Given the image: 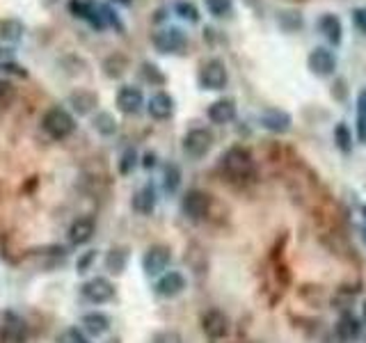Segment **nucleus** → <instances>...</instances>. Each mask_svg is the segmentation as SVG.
Returning a JSON list of instances; mask_svg holds the SVG:
<instances>
[{"instance_id": "obj_38", "label": "nucleus", "mask_w": 366, "mask_h": 343, "mask_svg": "<svg viewBox=\"0 0 366 343\" xmlns=\"http://www.w3.org/2000/svg\"><path fill=\"white\" fill-rule=\"evenodd\" d=\"M57 343H90L88 339L83 337L78 330H67L60 334V339H57Z\"/></svg>"}, {"instance_id": "obj_29", "label": "nucleus", "mask_w": 366, "mask_h": 343, "mask_svg": "<svg viewBox=\"0 0 366 343\" xmlns=\"http://www.w3.org/2000/svg\"><path fill=\"white\" fill-rule=\"evenodd\" d=\"M92 124H94L96 133L103 135V138H110V135L117 133V119H114L110 112H96Z\"/></svg>"}, {"instance_id": "obj_6", "label": "nucleus", "mask_w": 366, "mask_h": 343, "mask_svg": "<svg viewBox=\"0 0 366 343\" xmlns=\"http://www.w3.org/2000/svg\"><path fill=\"white\" fill-rule=\"evenodd\" d=\"M181 147H183V154L188 156L190 160L204 158L213 147V133L209 131V128H192V131L183 135Z\"/></svg>"}, {"instance_id": "obj_25", "label": "nucleus", "mask_w": 366, "mask_h": 343, "mask_svg": "<svg viewBox=\"0 0 366 343\" xmlns=\"http://www.w3.org/2000/svg\"><path fill=\"white\" fill-rule=\"evenodd\" d=\"M128 263V249L126 247H112L105 254V270L110 275H121Z\"/></svg>"}, {"instance_id": "obj_22", "label": "nucleus", "mask_w": 366, "mask_h": 343, "mask_svg": "<svg viewBox=\"0 0 366 343\" xmlns=\"http://www.w3.org/2000/svg\"><path fill=\"white\" fill-rule=\"evenodd\" d=\"M360 332H362V320L357 316H353L350 311L341 313L339 323H336V334H339V339L353 341V339L360 337Z\"/></svg>"}, {"instance_id": "obj_45", "label": "nucleus", "mask_w": 366, "mask_h": 343, "mask_svg": "<svg viewBox=\"0 0 366 343\" xmlns=\"http://www.w3.org/2000/svg\"><path fill=\"white\" fill-rule=\"evenodd\" d=\"M362 216H364V222H366V206H362Z\"/></svg>"}, {"instance_id": "obj_18", "label": "nucleus", "mask_w": 366, "mask_h": 343, "mask_svg": "<svg viewBox=\"0 0 366 343\" xmlns=\"http://www.w3.org/2000/svg\"><path fill=\"white\" fill-rule=\"evenodd\" d=\"M94 231H96L94 218L83 216V218H78V220H74V222H71V227H69V240L74 242V245H85V242L92 240Z\"/></svg>"}, {"instance_id": "obj_30", "label": "nucleus", "mask_w": 366, "mask_h": 343, "mask_svg": "<svg viewBox=\"0 0 366 343\" xmlns=\"http://www.w3.org/2000/svg\"><path fill=\"white\" fill-rule=\"evenodd\" d=\"M140 78L149 85H156V87H161V85L167 83V78L161 69H158V64L154 62H142L140 64Z\"/></svg>"}, {"instance_id": "obj_10", "label": "nucleus", "mask_w": 366, "mask_h": 343, "mask_svg": "<svg viewBox=\"0 0 366 343\" xmlns=\"http://www.w3.org/2000/svg\"><path fill=\"white\" fill-rule=\"evenodd\" d=\"M69 12H71V17L88 21L94 30H103L105 28V21L101 17V7L96 3H92V0H69Z\"/></svg>"}, {"instance_id": "obj_31", "label": "nucleus", "mask_w": 366, "mask_h": 343, "mask_svg": "<svg viewBox=\"0 0 366 343\" xmlns=\"http://www.w3.org/2000/svg\"><path fill=\"white\" fill-rule=\"evenodd\" d=\"M334 142H336V147L341 149V154H350L353 152V133H350V128L343 124H336L334 128Z\"/></svg>"}, {"instance_id": "obj_44", "label": "nucleus", "mask_w": 366, "mask_h": 343, "mask_svg": "<svg viewBox=\"0 0 366 343\" xmlns=\"http://www.w3.org/2000/svg\"><path fill=\"white\" fill-rule=\"evenodd\" d=\"M46 5H55V3H60V0H44Z\"/></svg>"}, {"instance_id": "obj_20", "label": "nucleus", "mask_w": 366, "mask_h": 343, "mask_svg": "<svg viewBox=\"0 0 366 343\" xmlns=\"http://www.w3.org/2000/svg\"><path fill=\"white\" fill-rule=\"evenodd\" d=\"M69 105L74 108L76 114H90L96 110L99 105V94L92 90H76L69 94Z\"/></svg>"}, {"instance_id": "obj_1", "label": "nucleus", "mask_w": 366, "mask_h": 343, "mask_svg": "<svg viewBox=\"0 0 366 343\" xmlns=\"http://www.w3.org/2000/svg\"><path fill=\"white\" fill-rule=\"evenodd\" d=\"M222 172H225V176L234 183L252 181L256 174L252 154H250L245 147H232L225 156H222Z\"/></svg>"}, {"instance_id": "obj_9", "label": "nucleus", "mask_w": 366, "mask_h": 343, "mask_svg": "<svg viewBox=\"0 0 366 343\" xmlns=\"http://www.w3.org/2000/svg\"><path fill=\"white\" fill-rule=\"evenodd\" d=\"M307 67H309L314 76L329 78V76H334V71H336V55L329 51V48L316 46L314 51L307 55Z\"/></svg>"}, {"instance_id": "obj_32", "label": "nucleus", "mask_w": 366, "mask_h": 343, "mask_svg": "<svg viewBox=\"0 0 366 343\" xmlns=\"http://www.w3.org/2000/svg\"><path fill=\"white\" fill-rule=\"evenodd\" d=\"M174 12L179 19L188 21V23H199V10L195 3H190V0H181V3L174 5Z\"/></svg>"}, {"instance_id": "obj_8", "label": "nucleus", "mask_w": 366, "mask_h": 343, "mask_svg": "<svg viewBox=\"0 0 366 343\" xmlns=\"http://www.w3.org/2000/svg\"><path fill=\"white\" fill-rule=\"evenodd\" d=\"M81 293L92 304H105L114 298V284L105 277H92L81 286Z\"/></svg>"}, {"instance_id": "obj_19", "label": "nucleus", "mask_w": 366, "mask_h": 343, "mask_svg": "<svg viewBox=\"0 0 366 343\" xmlns=\"http://www.w3.org/2000/svg\"><path fill=\"white\" fill-rule=\"evenodd\" d=\"M318 32L325 37L332 46H339L343 39V23L334 14H323L318 19Z\"/></svg>"}, {"instance_id": "obj_17", "label": "nucleus", "mask_w": 366, "mask_h": 343, "mask_svg": "<svg viewBox=\"0 0 366 343\" xmlns=\"http://www.w3.org/2000/svg\"><path fill=\"white\" fill-rule=\"evenodd\" d=\"M147 112H149V117L156 121L170 119L172 114H174V98H172V94H167V92H156V94L149 98Z\"/></svg>"}, {"instance_id": "obj_27", "label": "nucleus", "mask_w": 366, "mask_h": 343, "mask_svg": "<svg viewBox=\"0 0 366 343\" xmlns=\"http://www.w3.org/2000/svg\"><path fill=\"white\" fill-rule=\"evenodd\" d=\"M355 110H357V119H355V133L357 140L366 145V87L357 94L355 101Z\"/></svg>"}, {"instance_id": "obj_40", "label": "nucleus", "mask_w": 366, "mask_h": 343, "mask_svg": "<svg viewBox=\"0 0 366 343\" xmlns=\"http://www.w3.org/2000/svg\"><path fill=\"white\" fill-rule=\"evenodd\" d=\"M353 21H355V25L366 34V10H355L353 12Z\"/></svg>"}, {"instance_id": "obj_13", "label": "nucleus", "mask_w": 366, "mask_h": 343, "mask_svg": "<svg viewBox=\"0 0 366 343\" xmlns=\"http://www.w3.org/2000/svg\"><path fill=\"white\" fill-rule=\"evenodd\" d=\"M114 103H117L119 112H124V114H138L142 108H145V94H142L140 87H133V85H124V87H119Z\"/></svg>"}, {"instance_id": "obj_42", "label": "nucleus", "mask_w": 366, "mask_h": 343, "mask_svg": "<svg viewBox=\"0 0 366 343\" xmlns=\"http://www.w3.org/2000/svg\"><path fill=\"white\" fill-rule=\"evenodd\" d=\"M110 3L121 5V7H128V5H133V0H110Z\"/></svg>"}, {"instance_id": "obj_26", "label": "nucleus", "mask_w": 366, "mask_h": 343, "mask_svg": "<svg viewBox=\"0 0 366 343\" xmlns=\"http://www.w3.org/2000/svg\"><path fill=\"white\" fill-rule=\"evenodd\" d=\"M128 71V57L121 55V53H112L110 57H105L103 60V74L108 78H112V81H117Z\"/></svg>"}, {"instance_id": "obj_35", "label": "nucleus", "mask_w": 366, "mask_h": 343, "mask_svg": "<svg viewBox=\"0 0 366 343\" xmlns=\"http://www.w3.org/2000/svg\"><path fill=\"white\" fill-rule=\"evenodd\" d=\"M99 7H101V17H103V21H105V28L110 25V28H114V30L124 32V23L119 21L117 12H114L110 5H99Z\"/></svg>"}, {"instance_id": "obj_16", "label": "nucleus", "mask_w": 366, "mask_h": 343, "mask_svg": "<svg viewBox=\"0 0 366 343\" xmlns=\"http://www.w3.org/2000/svg\"><path fill=\"white\" fill-rule=\"evenodd\" d=\"M206 117H209V121L215 126L232 124V121L236 119V101L234 98H218V101H213L209 105Z\"/></svg>"}, {"instance_id": "obj_39", "label": "nucleus", "mask_w": 366, "mask_h": 343, "mask_svg": "<svg viewBox=\"0 0 366 343\" xmlns=\"http://www.w3.org/2000/svg\"><path fill=\"white\" fill-rule=\"evenodd\" d=\"M0 71H7V74H14V76H21V78H26L28 76V71L21 67V64H17L14 60H10V62H5L3 67H0Z\"/></svg>"}, {"instance_id": "obj_24", "label": "nucleus", "mask_w": 366, "mask_h": 343, "mask_svg": "<svg viewBox=\"0 0 366 343\" xmlns=\"http://www.w3.org/2000/svg\"><path fill=\"white\" fill-rule=\"evenodd\" d=\"M26 34V23L19 19H5L0 21V39L7 44H19Z\"/></svg>"}, {"instance_id": "obj_37", "label": "nucleus", "mask_w": 366, "mask_h": 343, "mask_svg": "<svg viewBox=\"0 0 366 343\" xmlns=\"http://www.w3.org/2000/svg\"><path fill=\"white\" fill-rule=\"evenodd\" d=\"M94 261H96V249H90V252H85L81 259H78V263H76V270L81 275H85L88 270L94 266Z\"/></svg>"}, {"instance_id": "obj_41", "label": "nucleus", "mask_w": 366, "mask_h": 343, "mask_svg": "<svg viewBox=\"0 0 366 343\" xmlns=\"http://www.w3.org/2000/svg\"><path fill=\"white\" fill-rule=\"evenodd\" d=\"M142 165H145V169L156 167V154H145V158H142Z\"/></svg>"}, {"instance_id": "obj_12", "label": "nucleus", "mask_w": 366, "mask_h": 343, "mask_svg": "<svg viewBox=\"0 0 366 343\" xmlns=\"http://www.w3.org/2000/svg\"><path fill=\"white\" fill-rule=\"evenodd\" d=\"M28 339V325L23 318L17 313H5L3 325H0V341L3 343H26Z\"/></svg>"}, {"instance_id": "obj_2", "label": "nucleus", "mask_w": 366, "mask_h": 343, "mask_svg": "<svg viewBox=\"0 0 366 343\" xmlns=\"http://www.w3.org/2000/svg\"><path fill=\"white\" fill-rule=\"evenodd\" d=\"M152 44L161 55H179L185 51V46H188V37H185V32L181 30V28L167 25V28H161V30H156L152 34Z\"/></svg>"}, {"instance_id": "obj_15", "label": "nucleus", "mask_w": 366, "mask_h": 343, "mask_svg": "<svg viewBox=\"0 0 366 343\" xmlns=\"http://www.w3.org/2000/svg\"><path fill=\"white\" fill-rule=\"evenodd\" d=\"M185 286H188V282H185V277L181 273H176V270H170V273H165L158 277V282L154 286L156 295L158 298H176L181 295V293L185 291Z\"/></svg>"}, {"instance_id": "obj_36", "label": "nucleus", "mask_w": 366, "mask_h": 343, "mask_svg": "<svg viewBox=\"0 0 366 343\" xmlns=\"http://www.w3.org/2000/svg\"><path fill=\"white\" fill-rule=\"evenodd\" d=\"M152 343H183V337L176 330H161L154 334Z\"/></svg>"}, {"instance_id": "obj_43", "label": "nucleus", "mask_w": 366, "mask_h": 343, "mask_svg": "<svg viewBox=\"0 0 366 343\" xmlns=\"http://www.w3.org/2000/svg\"><path fill=\"white\" fill-rule=\"evenodd\" d=\"M7 87H10V85H7L5 81H0V96L5 94V92H7Z\"/></svg>"}, {"instance_id": "obj_14", "label": "nucleus", "mask_w": 366, "mask_h": 343, "mask_svg": "<svg viewBox=\"0 0 366 343\" xmlns=\"http://www.w3.org/2000/svg\"><path fill=\"white\" fill-rule=\"evenodd\" d=\"M259 124L265 128V131L275 133V135H284L291 131L293 126V117L286 110H279V108H268L261 112L259 117Z\"/></svg>"}, {"instance_id": "obj_7", "label": "nucleus", "mask_w": 366, "mask_h": 343, "mask_svg": "<svg viewBox=\"0 0 366 343\" xmlns=\"http://www.w3.org/2000/svg\"><path fill=\"white\" fill-rule=\"evenodd\" d=\"M172 263V249L167 245H152L142 256V270L149 277L165 275V270Z\"/></svg>"}, {"instance_id": "obj_21", "label": "nucleus", "mask_w": 366, "mask_h": 343, "mask_svg": "<svg viewBox=\"0 0 366 343\" xmlns=\"http://www.w3.org/2000/svg\"><path fill=\"white\" fill-rule=\"evenodd\" d=\"M156 202H158L156 188H154L152 183H147V185H142V188L133 195V211L140 213V216H149V213H154Z\"/></svg>"}, {"instance_id": "obj_11", "label": "nucleus", "mask_w": 366, "mask_h": 343, "mask_svg": "<svg viewBox=\"0 0 366 343\" xmlns=\"http://www.w3.org/2000/svg\"><path fill=\"white\" fill-rule=\"evenodd\" d=\"M229 327H232V323H229V316L225 311H220V309H209L202 316V330L211 341L225 339L229 334Z\"/></svg>"}, {"instance_id": "obj_28", "label": "nucleus", "mask_w": 366, "mask_h": 343, "mask_svg": "<svg viewBox=\"0 0 366 343\" xmlns=\"http://www.w3.org/2000/svg\"><path fill=\"white\" fill-rule=\"evenodd\" d=\"M179 185H181V167H179L176 163H167V165L163 167V190L174 195L179 190Z\"/></svg>"}, {"instance_id": "obj_5", "label": "nucleus", "mask_w": 366, "mask_h": 343, "mask_svg": "<svg viewBox=\"0 0 366 343\" xmlns=\"http://www.w3.org/2000/svg\"><path fill=\"white\" fill-rule=\"evenodd\" d=\"M211 204H213V199H211L209 192L192 188V190L185 192L183 199H181V211H183L185 218L192 220V222H199V220H204L206 216H209Z\"/></svg>"}, {"instance_id": "obj_4", "label": "nucleus", "mask_w": 366, "mask_h": 343, "mask_svg": "<svg viewBox=\"0 0 366 343\" xmlns=\"http://www.w3.org/2000/svg\"><path fill=\"white\" fill-rule=\"evenodd\" d=\"M197 83L202 90H209V92H220L227 87L229 83V71H227V64L218 60V57H213V60L204 62L202 67H199V74H197Z\"/></svg>"}, {"instance_id": "obj_33", "label": "nucleus", "mask_w": 366, "mask_h": 343, "mask_svg": "<svg viewBox=\"0 0 366 343\" xmlns=\"http://www.w3.org/2000/svg\"><path fill=\"white\" fill-rule=\"evenodd\" d=\"M204 5L215 19H225L234 10V0H204Z\"/></svg>"}, {"instance_id": "obj_3", "label": "nucleus", "mask_w": 366, "mask_h": 343, "mask_svg": "<svg viewBox=\"0 0 366 343\" xmlns=\"http://www.w3.org/2000/svg\"><path fill=\"white\" fill-rule=\"evenodd\" d=\"M41 126H44V131L51 135L53 140H64V138H69V135L76 131V119H74V114H71L69 110L55 105V108H51L44 114Z\"/></svg>"}, {"instance_id": "obj_34", "label": "nucleus", "mask_w": 366, "mask_h": 343, "mask_svg": "<svg viewBox=\"0 0 366 343\" xmlns=\"http://www.w3.org/2000/svg\"><path fill=\"white\" fill-rule=\"evenodd\" d=\"M135 167H138V152H135L133 147H128L119 156V174L121 176H128Z\"/></svg>"}, {"instance_id": "obj_23", "label": "nucleus", "mask_w": 366, "mask_h": 343, "mask_svg": "<svg viewBox=\"0 0 366 343\" xmlns=\"http://www.w3.org/2000/svg\"><path fill=\"white\" fill-rule=\"evenodd\" d=\"M81 323L85 327V332L92 334V337H101V334H105L108 330H110V318H108L105 313H101V311L85 313Z\"/></svg>"}]
</instances>
